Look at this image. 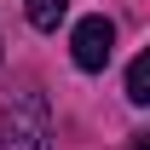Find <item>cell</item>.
Segmentation results:
<instances>
[{
	"label": "cell",
	"mask_w": 150,
	"mask_h": 150,
	"mask_svg": "<svg viewBox=\"0 0 150 150\" xmlns=\"http://www.w3.org/2000/svg\"><path fill=\"white\" fill-rule=\"evenodd\" d=\"M0 150H52V104L46 93L23 87L0 104Z\"/></svg>",
	"instance_id": "6da1fadb"
},
{
	"label": "cell",
	"mask_w": 150,
	"mask_h": 150,
	"mask_svg": "<svg viewBox=\"0 0 150 150\" xmlns=\"http://www.w3.org/2000/svg\"><path fill=\"white\" fill-rule=\"evenodd\" d=\"M23 12H29V23H35V29H58V23H64V12H69V0H23Z\"/></svg>",
	"instance_id": "3957f363"
},
{
	"label": "cell",
	"mask_w": 150,
	"mask_h": 150,
	"mask_svg": "<svg viewBox=\"0 0 150 150\" xmlns=\"http://www.w3.org/2000/svg\"><path fill=\"white\" fill-rule=\"evenodd\" d=\"M127 98L133 104H150V58H133L127 64Z\"/></svg>",
	"instance_id": "277c9868"
},
{
	"label": "cell",
	"mask_w": 150,
	"mask_h": 150,
	"mask_svg": "<svg viewBox=\"0 0 150 150\" xmlns=\"http://www.w3.org/2000/svg\"><path fill=\"white\" fill-rule=\"evenodd\" d=\"M69 52H75V69L98 75L104 64H110V52H115V23L110 18H81L75 35H69Z\"/></svg>",
	"instance_id": "7a4b0ae2"
},
{
	"label": "cell",
	"mask_w": 150,
	"mask_h": 150,
	"mask_svg": "<svg viewBox=\"0 0 150 150\" xmlns=\"http://www.w3.org/2000/svg\"><path fill=\"white\" fill-rule=\"evenodd\" d=\"M133 150H150V139H133Z\"/></svg>",
	"instance_id": "5b68a950"
}]
</instances>
